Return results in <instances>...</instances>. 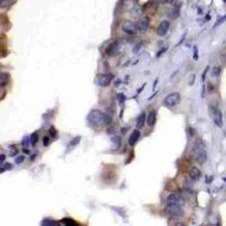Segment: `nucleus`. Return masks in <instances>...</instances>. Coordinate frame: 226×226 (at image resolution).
Returning a JSON list of instances; mask_svg holds the SVG:
<instances>
[{
  "label": "nucleus",
  "mask_w": 226,
  "mask_h": 226,
  "mask_svg": "<svg viewBox=\"0 0 226 226\" xmlns=\"http://www.w3.org/2000/svg\"><path fill=\"white\" fill-rule=\"evenodd\" d=\"M88 121L91 122V124L95 127H105L111 123L112 118L111 115L102 112L100 110H92L88 114Z\"/></svg>",
  "instance_id": "obj_1"
},
{
  "label": "nucleus",
  "mask_w": 226,
  "mask_h": 226,
  "mask_svg": "<svg viewBox=\"0 0 226 226\" xmlns=\"http://www.w3.org/2000/svg\"><path fill=\"white\" fill-rule=\"evenodd\" d=\"M192 156L194 158V161L202 165L207 162L208 156H207V149H206V145L201 139H198L194 141L193 146H192Z\"/></svg>",
  "instance_id": "obj_2"
},
{
  "label": "nucleus",
  "mask_w": 226,
  "mask_h": 226,
  "mask_svg": "<svg viewBox=\"0 0 226 226\" xmlns=\"http://www.w3.org/2000/svg\"><path fill=\"white\" fill-rule=\"evenodd\" d=\"M180 101H181V95H180V93H178V92H172V93L167 94V95L164 97L163 104L165 105V106H167V107H175V106L179 105Z\"/></svg>",
  "instance_id": "obj_3"
},
{
  "label": "nucleus",
  "mask_w": 226,
  "mask_h": 226,
  "mask_svg": "<svg viewBox=\"0 0 226 226\" xmlns=\"http://www.w3.org/2000/svg\"><path fill=\"white\" fill-rule=\"evenodd\" d=\"M165 213L174 218H180L184 216V210L181 208V206H178V205H166L165 207Z\"/></svg>",
  "instance_id": "obj_4"
},
{
  "label": "nucleus",
  "mask_w": 226,
  "mask_h": 226,
  "mask_svg": "<svg viewBox=\"0 0 226 226\" xmlns=\"http://www.w3.org/2000/svg\"><path fill=\"white\" fill-rule=\"evenodd\" d=\"M121 50H122V46L121 44H120V42L119 41H114V42L110 43L106 46L105 52H106V54L109 57H115L119 53H121Z\"/></svg>",
  "instance_id": "obj_5"
},
{
  "label": "nucleus",
  "mask_w": 226,
  "mask_h": 226,
  "mask_svg": "<svg viewBox=\"0 0 226 226\" xmlns=\"http://www.w3.org/2000/svg\"><path fill=\"white\" fill-rule=\"evenodd\" d=\"M166 204H168V205H178V206H181L182 207V206H184V204H185V200L179 193H171L167 197V199H166Z\"/></svg>",
  "instance_id": "obj_6"
},
{
  "label": "nucleus",
  "mask_w": 226,
  "mask_h": 226,
  "mask_svg": "<svg viewBox=\"0 0 226 226\" xmlns=\"http://www.w3.org/2000/svg\"><path fill=\"white\" fill-rule=\"evenodd\" d=\"M122 31L127 34H136L138 32V27H137V24H135L133 22H130V20H126L123 24H122Z\"/></svg>",
  "instance_id": "obj_7"
},
{
  "label": "nucleus",
  "mask_w": 226,
  "mask_h": 226,
  "mask_svg": "<svg viewBox=\"0 0 226 226\" xmlns=\"http://www.w3.org/2000/svg\"><path fill=\"white\" fill-rule=\"evenodd\" d=\"M112 79H113L112 74H102V75H98L97 84H98V86L101 87H106L110 85V83L112 81Z\"/></svg>",
  "instance_id": "obj_8"
},
{
  "label": "nucleus",
  "mask_w": 226,
  "mask_h": 226,
  "mask_svg": "<svg viewBox=\"0 0 226 226\" xmlns=\"http://www.w3.org/2000/svg\"><path fill=\"white\" fill-rule=\"evenodd\" d=\"M168 28H170V22L168 20H162L159 23V25L157 26L156 33L158 36H165L168 32Z\"/></svg>",
  "instance_id": "obj_9"
},
{
  "label": "nucleus",
  "mask_w": 226,
  "mask_h": 226,
  "mask_svg": "<svg viewBox=\"0 0 226 226\" xmlns=\"http://www.w3.org/2000/svg\"><path fill=\"white\" fill-rule=\"evenodd\" d=\"M136 24H137V27H138V31H140V32H146L148 29V27H149V24H150V19H149V17L145 16V17L140 18Z\"/></svg>",
  "instance_id": "obj_10"
},
{
  "label": "nucleus",
  "mask_w": 226,
  "mask_h": 226,
  "mask_svg": "<svg viewBox=\"0 0 226 226\" xmlns=\"http://www.w3.org/2000/svg\"><path fill=\"white\" fill-rule=\"evenodd\" d=\"M213 118H214V122L215 124L217 126L218 128H222L223 127V115H222V112L218 107H215L213 110Z\"/></svg>",
  "instance_id": "obj_11"
},
{
  "label": "nucleus",
  "mask_w": 226,
  "mask_h": 226,
  "mask_svg": "<svg viewBox=\"0 0 226 226\" xmlns=\"http://www.w3.org/2000/svg\"><path fill=\"white\" fill-rule=\"evenodd\" d=\"M189 178H190V180L193 181V182L199 181L200 178H201V172H200L199 168L196 167V166H192L191 168H190V171H189Z\"/></svg>",
  "instance_id": "obj_12"
},
{
  "label": "nucleus",
  "mask_w": 226,
  "mask_h": 226,
  "mask_svg": "<svg viewBox=\"0 0 226 226\" xmlns=\"http://www.w3.org/2000/svg\"><path fill=\"white\" fill-rule=\"evenodd\" d=\"M140 137V131L139 129H136V130L133 131L132 133L130 135V137H129V140H128V144L130 145V146H135L136 145V142L138 141Z\"/></svg>",
  "instance_id": "obj_13"
},
{
  "label": "nucleus",
  "mask_w": 226,
  "mask_h": 226,
  "mask_svg": "<svg viewBox=\"0 0 226 226\" xmlns=\"http://www.w3.org/2000/svg\"><path fill=\"white\" fill-rule=\"evenodd\" d=\"M147 121V115H146V113L145 112H141L137 117V128L138 129H140V128H142L144 126H145V122Z\"/></svg>",
  "instance_id": "obj_14"
},
{
  "label": "nucleus",
  "mask_w": 226,
  "mask_h": 226,
  "mask_svg": "<svg viewBox=\"0 0 226 226\" xmlns=\"http://www.w3.org/2000/svg\"><path fill=\"white\" fill-rule=\"evenodd\" d=\"M147 126L148 127H153L156 122V111L155 110H152L147 117Z\"/></svg>",
  "instance_id": "obj_15"
},
{
  "label": "nucleus",
  "mask_w": 226,
  "mask_h": 226,
  "mask_svg": "<svg viewBox=\"0 0 226 226\" xmlns=\"http://www.w3.org/2000/svg\"><path fill=\"white\" fill-rule=\"evenodd\" d=\"M8 81H9V74H7V72H2L1 76H0V86L5 87Z\"/></svg>",
  "instance_id": "obj_16"
},
{
  "label": "nucleus",
  "mask_w": 226,
  "mask_h": 226,
  "mask_svg": "<svg viewBox=\"0 0 226 226\" xmlns=\"http://www.w3.org/2000/svg\"><path fill=\"white\" fill-rule=\"evenodd\" d=\"M220 71H222V67L220 66H215L213 68V71H211V76L214 78H216V77H218L220 75Z\"/></svg>",
  "instance_id": "obj_17"
},
{
  "label": "nucleus",
  "mask_w": 226,
  "mask_h": 226,
  "mask_svg": "<svg viewBox=\"0 0 226 226\" xmlns=\"http://www.w3.org/2000/svg\"><path fill=\"white\" fill-rule=\"evenodd\" d=\"M37 141H39V135L36 132L32 133V136H31V144H32V146H35L37 144Z\"/></svg>",
  "instance_id": "obj_18"
},
{
  "label": "nucleus",
  "mask_w": 226,
  "mask_h": 226,
  "mask_svg": "<svg viewBox=\"0 0 226 226\" xmlns=\"http://www.w3.org/2000/svg\"><path fill=\"white\" fill-rule=\"evenodd\" d=\"M42 225H46V226H54L57 225V223L54 220H51V219H44L42 222Z\"/></svg>",
  "instance_id": "obj_19"
},
{
  "label": "nucleus",
  "mask_w": 226,
  "mask_h": 226,
  "mask_svg": "<svg viewBox=\"0 0 226 226\" xmlns=\"http://www.w3.org/2000/svg\"><path fill=\"white\" fill-rule=\"evenodd\" d=\"M224 22H226V14L224 15V16H223V17L219 18L217 22L215 23V25H214V28H215V27H217V26H219V25H222V24H223Z\"/></svg>",
  "instance_id": "obj_20"
},
{
  "label": "nucleus",
  "mask_w": 226,
  "mask_h": 226,
  "mask_svg": "<svg viewBox=\"0 0 226 226\" xmlns=\"http://www.w3.org/2000/svg\"><path fill=\"white\" fill-rule=\"evenodd\" d=\"M13 168V164H4V165H1V170H0V172L1 173H4L6 170H11Z\"/></svg>",
  "instance_id": "obj_21"
},
{
  "label": "nucleus",
  "mask_w": 226,
  "mask_h": 226,
  "mask_svg": "<svg viewBox=\"0 0 226 226\" xmlns=\"http://www.w3.org/2000/svg\"><path fill=\"white\" fill-rule=\"evenodd\" d=\"M79 139H80V137H76V138L74 139V141H71V142L69 144V146H68V149H70L71 147H75V146H76V145H77V144L79 142Z\"/></svg>",
  "instance_id": "obj_22"
},
{
  "label": "nucleus",
  "mask_w": 226,
  "mask_h": 226,
  "mask_svg": "<svg viewBox=\"0 0 226 226\" xmlns=\"http://www.w3.org/2000/svg\"><path fill=\"white\" fill-rule=\"evenodd\" d=\"M62 224H66V225H76V223H75V220H72V219H62Z\"/></svg>",
  "instance_id": "obj_23"
},
{
  "label": "nucleus",
  "mask_w": 226,
  "mask_h": 226,
  "mask_svg": "<svg viewBox=\"0 0 226 226\" xmlns=\"http://www.w3.org/2000/svg\"><path fill=\"white\" fill-rule=\"evenodd\" d=\"M29 142H31V137H24V139L22 141V145H23L24 147H27Z\"/></svg>",
  "instance_id": "obj_24"
},
{
  "label": "nucleus",
  "mask_w": 226,
  "mask_h": 226,
  "mask_svg": "<svg viewBox=\"0 0 226 226\" xmlns=\"http://www.w3.org/2000/svg\"><path fill=\"white\" fill-rule=\"evenodd\" d=\"M9 149H10V150H9V155H10V156H15V155H16V154L18 153V149H16V148L14 147V146L9 147Z\"/></svg>",
  "instance_id": "obj_25"
},
{
  "label": "nucleus",
  "mask_w": 226,
  "mask_h": 226,
  "mask_svg": "<svg viewBox=\"0 0 226 226\" xmlns=\"http://www.w3.org/2000/svg\"><path fill=\"white\" fill-rule=\"evenodd\" d=\"M167 49H168V46H167V45H166V46H164L163 49H161V50H159V51L157 52V54H156L157 58H159V57H161L162 54H164V53H165L166 51H167Z\"/></svg>",
  "instance_id": "obj_26"
},
{
  "label": "nucleus",
  "mask_w": 226,
  "mask_h": 226,
  "mask_svg": "<svg viewBox=\"0 0 226 226\" xmlns=\"http://www.w3.org/2000/svg\"><path fill=\"white\" fill-rule=\"evenodd\" d=\"M24 159H25V157L23 156V155L17 156L16 158H15V163H16V164H22V163L24 162Z\"/></svg>",
  "instance_id": "obj_27"
},
{
  "label": "nucleus",
  "mask_w": 226,
  "mask_h": 226,
  "mask_svg": "<svg viewBox=\"0 0 226 226\" xmlns=\"http://www.w3.org/2000/svg\"><path fill=\"white\" fill-rule=\"evenodd\" d=\"M117 97H118V101H119L121 104L123 103V102H124V101H126V96L123 95L122 93H121V94H118V96H117Z\"/></svg>",
  "instance_id": "obj_28"
},
{
  "label": "nucleus",
  "mask_w": 226,
  "mask_h": 226,
  "mask_svg": "<svg viewBox=\"0 0 226 226\" xmlns=\"http://www.w3.org/2000/svg\"><path fill=\"white\" fill-rule=\"evenodd\" d=\"M193 59L194 60H198V49H197L196 45L193 46Z\"/></svg>",
  "instance_id": "obj_29"
},
{
  "label": "nucleus",
  "mask_w": 226,
  "mask_h": 226,
  "mask_svg": "<svg viewBox=\"0 0 226 226\" xmlns=\"http://www.w3.org/2000/svg\"><path fill=\"white\" fill-rule=\"evenodd\" d=\"M50 144V139H49V137H44L43 138V145L44 146H48Z\"/></svg>",
  "instance_id": "obj_30"
},
{
  "label": "nucleus",
  "mask_w": 226,
  "mask_h": 226,
  "mask_svg": "<svg viewBox=\"0 0 226 226\" xmlns=\"http://www.w3.org/2000/svg\"><path fill=\"white\" fill-rule=\"evenodd\" d=\"M5 159H6V156H5V154H1V156H0V161H1V165H4V163H5Z\"/></svg>",
  "instance_id": "obj_31"
},
{
  "label": "nucleus",
  "mask_w": 226,
  "mask_h": 226,
  "mask_svg": "<svg viewBox=\"0 0 226 226\" xmlns=\"http://www.w3.org/2000/svg\"><path fill=\"white\" fill-rule=\"evenodd\" d=\"M50 132H51V136H52V137H54V136L57 135V131H55V129H54L53 127H51V129H50Z\"/></svg>",
  "instance_id": "obj_32"
},
{
  "label": "nucleus",
  "mask_w": 226,
  "mask_h": 226,
  "mask_svg": "<svg viewBox=\"0 0 226 226\" xmlns=\"http://www.w3.org/2000/svg\"><path fill=\"white\" fill-rule=\"evenodd\" d=\"M208 68H209V67H207V68L205 69V71H204V74H202V78H201V79H202V81H204V80H205V78H206V74H207V71H208Z\"/></svg>",
  "instance_id": "obj_33"
},
{
  "label": "nucleus",
  "mask_w": 226,
  "mask_h": 226,
  "mask_svg": "<svg viewBox=\"0 0 226 226\" xmlns=\"http://www.w3.org/2000/svg\"><path fill=\"white\" fill-rule=\"evenodd\" d=\"M194 79H196V76H194V75H192V76H191V81L189 83V84H190V86H192V85H193V83H194Z\"/></svg>",
  "instance_id": "obj_34"
},
{
  "label": "nucleus",
  "mask_w": 226,
  "mask_h": 226,
  "mask_svg": "<svg viewBox=\"0 0 226 226\" xmlns=\"http://www.w3.org/2000/svg\"><path fill=\"white\" fill-rule=\"evenodd\" d=\"M185 36H187V33H184V34H183L182 39H181V40H180V42H179V43L176 44V45H180V44L182 43V42H183V40H184V39H185Z\"/></svg>",
  "instance_id": "obj_35"
},
{
  "label": "nucleus",
  "mask_w": 226,
  "mask_h": 226,
  "mask_svg": "<svg viewBox=\"0 0 226 226\" xmlns=\"http://www.w3.org/2000/svg\"><path fill=\"white\" fill-rule=\"evenodd\" d=\"M157 1H159V2H166L167 0H157Z\"/></svg>",
  "instance_id": "obj_36"
},
{
  "label": "nucleus",
  "mask_w": 226,
  "mask_h": 226,
  "mask_svg": "<svg viewBox=\"0 0 226 226\" xmlns=\"http://www.w3.org/2000/svg\"><path fill=\"white\" fill-rule=\"evenodd\" d=\"M167 1H170V2H173L174 0H167Z\"/></svg>",
  "instance_id": "obj_37"
},
{
  "label": "nucleus",
  "mask_w": 226,
  "mask_h": 226,
  "mask_svg": "<svg viewBox=\"0 0 226 226\" xmlns=\"http://www.w3.org/2000/svg\"><path fill=\"white\" fill-rule=\"evenodd\" d=\"M223 1H224V2H226V0H223Z\"/></svg>",
  "instance_id": "obj_38"
}]
</instances>
